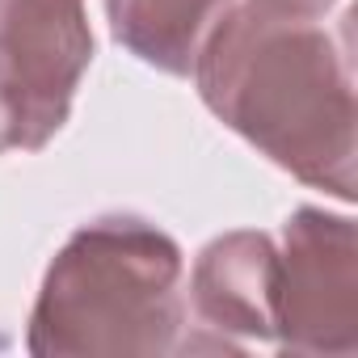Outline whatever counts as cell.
I'll return each instance as SVG.
<instances>
[{
    "label": "cell",
    "mask_w": 358,
    "mask_h": 358,
    "mask_svg": "<svg viewBox=\"0 0 358 358\" xmlns=\"http://www.w3.org/2000/svg\"><path fill=\"white\" fill-rule=\"evenodd\" d=\"M274 341L287 354L358 350V232L350 215L299 207L282 228Z\"/></svg>",
    "instance_id": "cell-4"
},
{
    "label": "cell",
    "mask_w": 358,
    "mask_h": 358,
    "mask_svg": "<svg viewBox=\"0 0 358 358\" xmlns=\"http://www.w3.org/2000/svg\"><path fill=\"white\" fill-rule=\"evenodd\" d=\"M89 64L85 0H0V156L59 135Z\"/></svg>",
    "instance_id": "cell-3"
},
{
    "label": "cell",
    "mask_w": 358,
    "mask_h": 358,
    "mask_svg": "<svg viewBox=\"0 0 358 358\" xmlns=\"http://www.w3.org/2000/svg\"><path fill=\"white\" fill-rule=\"evenodd\" d=\"M282 5H291V9H299V13H308V17H324L337 0H282Z\"/></svg>",
    "instance_id": "cell-7"
},
{
    "label": "cell",
    "mask_w": 358,
    "mask_h": 358,
    "mask_svg": "<svg viewBox=\"0 0 358 358\" xmlns=\"http://www.w3.org/2000/svg\"><path fill=\"white\" fill-rule=\"evenodd\" d=\"M274 299H278V249L266 232L215 236L190 274V303L203 329L220 341H274Z\"/></svg>",
    "instance_id": "cell-5"
},
{
    "label": "cell",
    "mask_w": 358,
    "mask_h": 358,
    "mask_svg": "<svg viewBox=\"0 0 358 358\" xmlns=\"http://www.w3.org/2000/svg\"><path fill=\"white\" fill-rule=\"evenodd\" d=\"M203 106L303 186L354 203L358 106L345 30L282 0H232L199 64Z\"/></svg>",
    "instance_id": "cell-1"
},
{
    "label": "cell",
    "mask_w": 358,
    "mask_h": 358,
    "mask_svg": "<svg viewBox=\"0 0 358 358\" xmlns=\"http://www.w3.org/2000/svg\"><path fill=\"white\" fill-rule=\"evenodd\" d=\"M186 337V257L139 215H101L43 274L26 350L34 358H156Z\"/></svg>",
    "instance_id": "cell-2"
},
{
    "label": "cell",
    "mask_w": 358,
    "mask_h": 358,
    "mask_svg": "<svg viewBox=\"0 0 358 358\" xmlns=\"http://www.w3.org/2000/svg\"><path fill=\"white\" fill-rule=\"evenodd\" d=\"M232 0H106V22L118 47L156 72L190 76L199 51Z\"/></svg>",
    "instance_id": "cell-6"
}]
</instances>
